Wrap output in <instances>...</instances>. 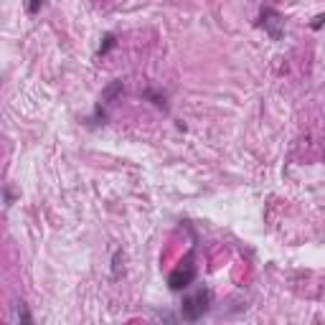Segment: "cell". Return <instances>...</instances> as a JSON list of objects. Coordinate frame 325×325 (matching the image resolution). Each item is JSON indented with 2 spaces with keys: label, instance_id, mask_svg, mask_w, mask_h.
Returning <instances> with one entry per match:
<instances>
[{
  "label": "cell",
  "instance_id": "5",
  "mask_svg": "<svg viewBox=\"0 0 325 325\" xmlns=\"http://www.w3.org/2000/svg\"><path fill=\"white\" fill-rule=\"evenodd\" d=\"M145 99H150L153 105L162 112H168V105H165V94H158L155 89H145Z\"/></svg>",
  "mask_w": 325,
  "mask_h": 325
},
{
  "label": "cell",
  "instance_id": "2",
  "mask_svg": "<svg viewBox=\"0 0 325 325\" xmlns=\"http://www.w3.org/2000/svg\"><path fill=\"white\" fill-rule=\"evenodd\" d=\"M193 257H196V249H190L188 257H186V262L181 264V267H175V270L170 272L168 287H170L173 292H181V290H186V287L193 285V279H196V274H198L196 264H193Z\"/></svg>",
  "mask_w": 325,
  "mask_h": 325
},
{
  "label": "cell",
  "instance_id": "1",
  "mask_svg": "<svg viewBox=\"0 0 325 325\" xmlns=\"http://www.w3.org/2000/svg\"><path fill=\"white\" fill-rule=\"evenodd\" d=\"M211 307V290L209 287H198L193 295H186L183 305H181V315L183 320H201Z\"/></svg>",
  "mask_w": 325,
  "mask_h": 325
},
{
  "label": "cell",
  "instance_id": "3",
  "mask_svg": "<svg viewBox=\"0 0 325 325\" xmlns=\"http://www.w3.org/2000/svg\"><path fill=\"white\" fill-rule=\"evenodd\" d=\"M282 16L274 10V8H264L262 10V26H264V31L270 33V38H274V41H279L282 38Z\"/></svg>",
  "mask_w": 325,
  "mask_h": 325
},
{
  "label": "cell",
  "instance_id": "9",
  "mask_svg": "<svg viewBox=\"0 0 325 325\" xmlns=\"http://www.w3.org/2000/svg\"><path fill=\"white\" fill-rule=\"evenodd\" d=\"M323 26H325V16H315L313 23H310V28H313V31H320Z\"/></svg>",
  "mask_w": 325,
  "mask_h": 325
},
{
  "label": "cell",
  "instance_id": "7",
  "mask_svg": "<svg viewBox=\"0 0 325 325\" xmlns=\"http://www.w3.org/2000/svg\"><path fill=\"white\" fill-rule=\"evenodd\" d=\"M18 320H23V323H31V320H33V318H31V313L26 310V305H23V302L18 305Z\"/></svg>",
  "mask_w": 325,
  "mask_h": 325
},
{
  "label": "cell",
  "instance_id": "6",
  "mask_svg": "<svg viewBox=\"0 0 325 325\" xmlns=\"http://www.w3.org/2000/svg\"><path fill=\"white\" fill-rule=\"evenodd\" d=\"M117 46V36L114 33H107L105 38H102V43H99V49H97V56H105L107 51H112Z\"/></svg>",
  "mask_w": 325,
  "mask_h": 325
},
{
  "label": "cell",
  "instance_id": "4",
  "mask_svg": "<svg viewBox=\"0 0 325 325\" xmlns=\"http://www.w3.org/2000/svg\"><path fill=\"white\" fill-rule=\"evenodd\" d=\"M120 94H122V81H112L107 89L102 92V102H105V105H112V102L120 97Z\"/></svg>",
  "mask_w": 325,
  "mask_h": 325
},
{
  "label": "cell",
  "instance_id": "8",
  "mask_svg": "<svg viewBox=\"0 0 325 325\" xmlns=\"http://www.w3.org/2000/svg\"><path fill=\"white\" fill-rule=\"evenodd\" d=\"M41 5H43V0H31V3H28V13H31V16H36V13L41 10Z\"/></svg>",
  "mask_w": 325,
  "mask_h": 325
}]
</instances>
